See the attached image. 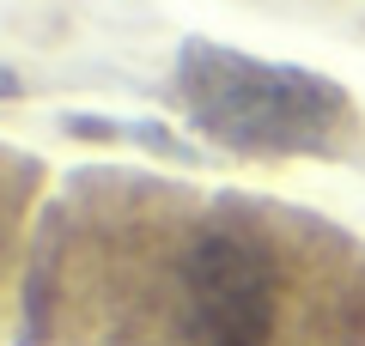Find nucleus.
<instances>
[{
	"mask_svg": "<svg viewBox=\"0 0 365 346\" xmlns=\"http://www.w3.org/2000/svg\"><path fill=\"white\" fill-rule=\"evenodd\" d=\"M25 346H365V243L250 194L79 177Z\"/></svg>",
	"mask_w": 365,
	"mask_h": 346,
	"instance_id": "nucleus-1",
	"label": "nucleus"
},
{
	"mask_svg": "<svg viewBox=\"0 0 365 346\" xmlns=\"http://www.w3.org/2000/svg\"><path fill=\"white\" fill-rule=\"evenodd\" d=\"M177 91L195 122L232 152L287 158V152H341L353 140V103L329 79L299 67H268L250 55L189 43L177 67Z\"/></svg>",
	"mask_w": 365,
	"mask_h": 346,
	"instance_id": "nucleus-2",
	"label": "nucleus"
},
{
	"mask_svg": "<svg viewBox=\"0 0 365 346\" xmlns=\"http://www.w3.org/2000/svg\"><path fill=\"white\" fill-rule=\"evenodd\" d=\"M37 158L0 152V334L13 322V285H19V261H25V219L37 201Z\"/></svg>",
	"mask_w": 365,
	"mask_h": 346,
	"instance_id": "nucleus-3",
	"label": "nucleus"
}]
</instances>
